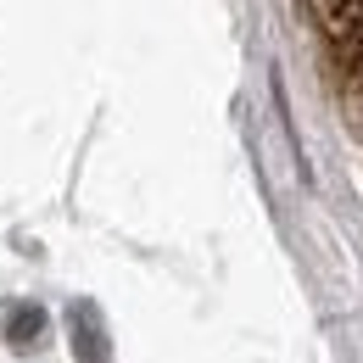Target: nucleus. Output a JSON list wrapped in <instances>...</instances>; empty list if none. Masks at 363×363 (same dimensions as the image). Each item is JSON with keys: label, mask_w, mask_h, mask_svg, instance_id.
<instances>
[{"label": "nucleus", "mask_w": 363, "mask_h": 363, "mask_svg": "<svg viewBox=\"0 0 363 363\" xmlns=\"http://www.w3.org/2000/svg\"><path fill=\"white\" fill-rule=\"evenodd\" d=\"M330 50L341 62V73L363 90V0H330Z\"/></svg>", "instance_id": "nucleus-1"}]
</instances>
